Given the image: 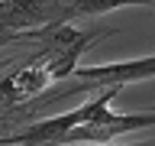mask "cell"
<instances>
[{
    "mask_svg": "<svg viewBox=\"0 0 155 146\" xmlns=\"http://www.w3.org/2000/svg\"><path fill=\"white\" fill-rule=\"evenodd\" d=\"M142 127H155V110L145 114H116L113 104H104L100 110L87 117L84 123L71 127L61 140V146H100V143H116L123 133L142 130Z\"/></svg>",
    "mask_w": 155,
    "mask_h": 146,
    "instance_id": "7a4b0ae2",
    "label": "cell"
},
{
    "mask_svg": "<svg viewBox=\"0 0 155 146\" xmlns=\"http://www.w3.org/2000/svg\"><path fill=\"white\" fill-rule=\"evenodd\" d=\"M71 78L91 81L97 88H110V85L123 88L133 81H149V78H155V55L129 58V62H107V65H78Z\"/></svg>",
    "mask_w": 155,
    "mask_h": 146,
    "instance_id": "277c9868",
    "label": "cell"
},
{
    "mask_svg": "<svg viewBox=\"0 0 155 146\" xmlns=\"http://www.w3.org/2000/svg\"><path fill=\"white\" fill-rule=\"evenodd\" d=\"M68 23V0H0V26L13 33Z\"/></svg>",
    "mask_w": 155,
    "mask_h": 146,
    "instance_id": "3957f363",
    "label": "cell"
},
{
    "mask_svg": "<svg viewBox=\"0 0 155 146\" xmlns=\"http://www.w3.org/2000/svg\"><path fill=\"white\" fill-rule=\"evenodd\" d=\"M152 0H68V23L71 19H87V16H104L120 7H145Z\"/></svg>",
    "mask_w": 155,
    "mask_h": 146,
    "instance_id": "5b68a950",
    "label": "cell"
},
{
    "mask_svg": "<svg viewBox=\"0 0 155 146\" xmlns=\"http://www.w3.org/2000/svg\"><path fill=\"white\" fill-rule=\"evenodd\" d=\"M107 36H116V29H91V33H81L71 23H48V26L19 33V42L39 46L29 62L45 68L48 81H65L78 68V62L87 52V46L91 42H100Z\"/></svg>",
    "mask_w": 155,
    "mask_h": 146,
    "instance_id": "6da1fadb",
    "label": "cell"
}]
</instances>
